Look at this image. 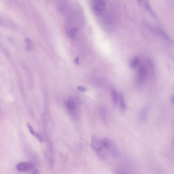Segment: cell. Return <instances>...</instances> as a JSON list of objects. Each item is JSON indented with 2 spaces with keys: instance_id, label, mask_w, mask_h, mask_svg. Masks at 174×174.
I'll return each instance as SVG.
<instances>
[{
  "instance_id": "6da1fadb",
  "label": "cell",
  "mask_w": 174,
  "mask_h": 174,
  "mask_svg": "<svg viewBox=\"0 0 174 174\" xmlns=\"http://www.w3.org/2000/svg\"><path fill=\"white\" fill-rule=\"evenodd\" d=\"M91 147L101 159H106L107 156L101 139L97 136H92L91 139Z\"/></svg>"
},
{
  "instance_id": "7a4b0ae2",
  "label": "cell",
  "mask_w": 174,
  "mask_h": 174,
  "mask_svg": "<svg viewBox=\"0 0 174 174\" xmlns=\"http://www.w3.org/2000/svg\"><path fill=\"white\" fill-rule=\"evenodd\" d=\"M102 144L103 145L105 150L109 152L112 156L115 158H120V153L116 144L110 139L107 137H104L101 139Z\"/></svg>"
},
{
  "instance_id": "3957f363",
  "label": "cell",
  "mask_w": 174,
  "mask_h": 174,
  "mask_svg": "<svg viewBox=\"0 0 174 174\" xmlns=\"http://www.w3.org/2000/svg\"><path fill=\"white\" fill-rule=\"evenodd\" d=\"M92 9L93 12L97 16H100L106 8V2L102 0H95L92 1Z\"/></svg>"
},
{
  "instance_id": "277c9868",
  "label": "cell",
  "mask_w": 174,
  "mask_h": 174,
  "mask_svg": "<svg viewBox=\"0 0 174 174\" xmlns=\"http://www.w3.org/2000/svg\"><path fill=\"white\" fill-rule=\"evenodd\" d=\"M148 73L147 67L144 64H142L139 68L138 72H137L136 79L139 83H143L147 79Z\"/></svg>"
},
{
  "instance_id": "5b68a950",
  "label": "cell",
  "mask_w": 174,
  "mask_h": 174,
  "mask_svg": "<svg viewBox=\"0 0 174 174\" xmlns=\"http://www.w3.org/2000/svg\"><path fill=\"white\" fill-rule=\"evenodd\" d=\"M64 104L68 112L74 117H77V105L75 101L72 99H69L65 101Z\"/></svg>"
},
{
  "instance_id": "8992f818",
  "label": "cell",
  "mask_w": 174,
  "mask_h": 174,
  "mask_svg": "<svg viewBox=\"0 0 174 174\" xmlns=\"http://www.w3.org/2000/svg\"><path fill=\"white\" fill-rule=\"evenodd\" d=\"M16 167L18 171L26 172L34 168V164L30 162H21L17 164Z\"/></svg>"
},
{
  "instance_id": "52a82bcc",
  "label": "cell",
  "mask_w": 174,
  "mask_h": 174,
  "mask_svg": "<svg viewBox=\"0 0 174 174\" xmlns=\"http://www.w3.org/2000/svg\"><path fill=\"white\" fill-rule=\"evenodd\" d=\"M27 127H28V128L29 131H30V133H31V134L33 136H35L40 143H44V140H44V137H43L42 135H41L39 133H37L34 130L33 128L32 127V126H31L30 124H27Z\"/></svg>"
},
{
  "instance_id": "ba28073f",
  "label": "cell",
  "mask_w": 174,
  "mask_h": 174,
  "mask_svg": "<svg viewBox=\"0 0 174 174\" xmlns=\"http://www.w3.org/2000/svg\"><path fill=\"white\" fill-rule=\"evenodd\" d=\"M115 174H133L131 171L128 167L120 166L116 168Z\"/></svg>"
},
{
  "instance_id": "9c48e42d",
  "label": "cell",
  "mask_w": 174,
  "mask_h": 174,
  "mask_svg": "<svg viewBox=\"0 0 174 174\" xmlns=\"http://www.w3.org/2000/svg\"><path fill=\"white\" fill-rule=\"evenodd\" d=\"M155 30L157 33L160 34V35L162 36L167 40L170 41L171 43H173V40H172L171 38L168 36V34L164 30H163L162 29L159 28H155Z\"/></svg>"
},
{
  "instance_id": "30bf717a",
  "label": "cell",
  "mask_w": 174,
  "mask_h": 174,
  "mask_svg": "<svg viewBox=\"0 0 174 174\" xmlns=\"http://www.w3.org/2000/svg\"><path fill=\"white\" fill-rule=\"evenodd\" d=\"M78 29L76 27H72L68 29V36L72 40H74L76 36L77 33L78 32Z\"/></svg>"
},
{
  "instance_id": "8fae6325",
  "label": "cell",
  "mask_w": 174,
  "mask_h": 174,
  "mask_svg": "<svg viewBox=\"0 0 174 174\" xmlns=\"http://www.w3.org/2000/svg\"><path fill=\"white\" fill-rule=\"evenodd\" d=\"M25 43L26 49L27 51H30L33 50V49H34V43H33L32 40H30V38H26Z\"/></svg>"
},
{
  "instance_id": "7c38bea8",
  "label": "cell",
  "mask_w": 174,
  "mask_h": 174,
  "mask_svg": "<svg viewBox=\"0 0 174 174\" xmlns=\"http://www.w3.org/2000/svg\"><path fill=\"white\" fill-rule=\"evenodd\" d=\"M119 95L116 89L112 88L111 89V97H112V101L114 104H116L119 100Z\"/></svg>"
},
{
  "instance_id": "4fadbf2b",
  "label": "cell",
  "mask_w": 174,
  "mask_h": 174,
  "mask_svg": "<svg viewBox=\"0 0 174 174\" xmlns=\"http://www.w3.org/2000/svg\"><path fill=\"white\" fill-rule=\"evenodd\" d=\"M119 98L120 109H122V111L126 110L127 106H126V103L125 101L123 95L122 93H120V95L119 96Z\"/></svg>"
},
{
  "instance_id": "5bb4252c",
  "label": "cell",
  "mask_w": 174,
  "mask_h": 174,
  "mask_svg": "<svg viewBox=\"0 0 174 174\" xmlns=\"http://www.w3.org/2000/svg\"><path fill=\"white\" fill-rule=\"evenodd\" d=\"M101 115L102 116V119L104 123L107 124V111L104 108H101L100 111Z\"/></svg>"
},
{
  "instance_id": "9a60e30c",
  "label": "cell",
  "mask_w": 174,
  "mask_h": 174,
  "mask_svg": "<svg viewBox=\"0 0 174 174\" xmlns=\"http://www.w3.org/2000/svg\"><path fill=\"white\" fill-rule=\"evenodd\" d=\"M139 62H140V59L139 57H136L134 58H133L131 62V68H136V67L139 65Z\"/></svg>"
},
{
  "instance_id": "2e32d148",
  "label": "cell",
  "mask_w": 174,
  "mask_h": 174,
  "mask_svg": "<svg viewBox=\"0 0 174 174\" xmlns=\"http://www.w3.org/2000/svg\"><path fill=\"white\" fill-rule=\"evenodd\" d=\"M148 113V110L147 108H144V109H143L141 112L140 113V115H139V116H140V120H142V121H144L146 120V118H147V116Z\"/></svg>"
},
{
  "instance_id": "e0dca14e",
  "label": "cell",
  "mask_w": 174,
  "mask_h": 174,
  "mask_svg": "<svg viewBox=\"0 0 174 174\" xmlns=\"http://www.w3.org/2000/svg\"><path fill=\"white\" fill-rule=\"evenodd\" d=\"M144 6L146 7V8L147 9V10L150 12V13L153 16L155 17L156 15L155 13L153 12V9L152 8L151 6L149 4V2L144 1Z\"/></svg>"
},
{
  "instance_id": "ac0fdd59",
  "label": "cell",
  "mask_w": 174,
  "mask_h": 174,
  "mask_svg": "<svg viewBox=\"0 0 174 174\" xmlns=\"http://www.w3.org/2000/svg\"><path fill=\"white\" fill-rule=\"evenodd\" d=\"M77 89H78V91L82 92H84L87 90L84 87H82V86H78L77 87Z\"/></svg>"
},
{
  "instance_id": "d6986e66",
  "label": "cell",
  "mask_w": 174,
  "mask_h": 174,
  "mask_svg": "<svg viewBox=\"0 0 174 174\" xmlns=\"http://www.w3.org/2000/svg\"><path fill=\"white\" fill-rule=\"evenodd\" d=\"M74 62L77 65H78L79 63V58L78 57H77L76 58L74 59Z\"/></svg>"
},
{
  "instance_id": "ffe728a7",
  "label": "cell",
  "mask_w": 174,
  "mask_h": 174,
  "mask_svg": "<svg viewBox=\"0 0 174 174\" xmlns=\"http://www.w3.org/2000/svg\"><path fill=\"white\" fill-rule=\"evenodd\" d=\"M33 174H41V173H40L38 170H35V171L33 172Z\"/></svg>"
},
{
  "instance_id": "44dd1931",
  "label": "cell",
  "mask_w": 174,
  "mask_h": 174,
  "mask_svg": "<svg viewBox=\"0 0 174 174\" xmlns=\"http://www.w3.org/2000/svg\"><path fill=\"white\" fill-rule=\"evenodd\" d=\"M171 101L172 103H174V96H172L171 98Z\"/></svg>"
}]
</instances>
